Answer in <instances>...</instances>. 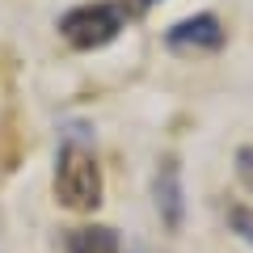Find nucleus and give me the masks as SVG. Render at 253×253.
<instances>
[{
    "label": "nucleus",
    "instance_id": "nucleus-7",
    "mask_svg": "<svg viewBox=\"0 0 253 253\" xmlns=\"http://www.w3.org/2000/svg\"><path fill=\"white\" fill-rule=\"evenodd\" d=\"M236 173H241V181L253 190V148H241V152H236Z\"/></svg>",
    "mask_w": 253,
    "mask_h": 253
},
{
    "label": "nucleus",
    "instance_id": "nucleus-1",
    "mask_svg": "<svg viewBox=\"0 0 253 253\" xmlns=\"http://www.w3.org/2000/svg\"><path fill=\"white\" fill-rule=\"evenodd\" d=\"M55 199L68 211H93L101 203V165L81 139H63L55 156Z\"/></svg>",
    "mask_w": 253,
    "mask_h": 253
},
{
    "label": "nucleus",
    "instance_id": "nucleus-3",
    "mask_svg": "<svg viewBox=\"0 0 253 253\" xmlns=\"http://www.w3.org/2000/svg\"><path fill=\"white\" fill-rule=\"evenodd\" d=\"M169 51H219L224 46V26H219L215 13H194V17L177 21V26L165 34Z\"/></svg>",
    "mask_w": 253,
    "mask_h": 253
},
{
    "label": "nucleus",
    "instance_id": "nucleus-5",
    "mask_svg": "<svg viewBox=\"0 0 253 253\" xmlns=\"http://www.w3.org/2000/svg\"><path fill=\"white\" fill-rule=\"evenodd\" d=\"M68 253H123V241L110 224H89V228H72L63 236Z\"/></svg>",
    "mask_w": 253,
    "mask_h": 253
},
{
    "label": "nucleus",
    "instance_id": "nucleus-4",
    "mask_svg": "<svg viewBox=\"0 0 253 253\" xmlns=\"http://www.w3.org/2000/svg\"><path fill=\"white\" fill-rule=\"evenodd\" d=\"M152 194H156V211H161L165 228H169V232H177V228H181V215H186V199H181V165H177V156H165V161H161Z\"/></svg>",
    "mask_w": 253,
    "mask_h": 253
},
{
    "label": "nucleus",
    "instance_id": "nucleus-6",
    "mask_svg": "<svg viewBox=\"0 0 253 253\" xmlns=\"http://www.w3.org/2000/svg\"><path fill=\"white\" fill-rule=\"evenodd\" d=\"M228 224H232L236 232H241L245 241L253 245V215H249V211H245V207H232V211H228Z\"/></svg>",
    "mask_w": 253,
    "mask_h": 253
},
{
    "label": "nucleus",
    "instance_id": "nucleus-8",
    "mask_svg": "<svg viewBox=\"0 0 253 253\" xmlns=\"http://www.w3.org/2000/svg\"><path fill=\"white\" fill-rule=\"evenodd\" d=\"M144 4H156V0H144Z\"/></svg>",
    "mask_w": 253,
    "mask_h": 253
},
{
    "label": "nucleus",
    "instance_id": "nucleus-2",
    "mask_svg": "<svg viewBox=\"0 0 253 253\" xmlns=\"http://www.w3.org/2000/svg\"><path fill=\"white\" fill-rule=\"evenodd\" d=\"M126 30V4L114 0H93V4H76L59 17V34L76 51H97V46L114 42Z\"/></svg>",
    "mask_w": 253,
    "mask_h": 253
}]
</instances>
